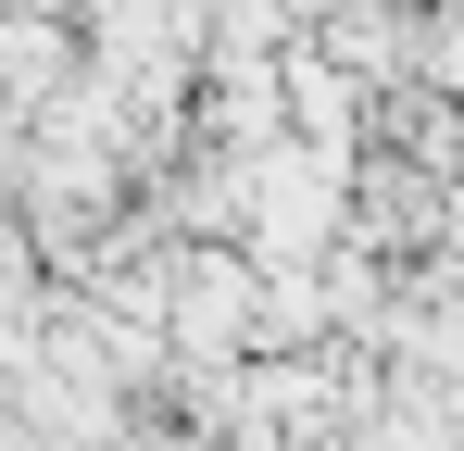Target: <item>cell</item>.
<instances>
[{
  "label": "cell",
  "mask_w": 464,
  "mask_h": 451,
  "mask_svg": "<svg viewBox=\"0 0 464 451\" xmlns=\"http://www.w3.org/2000/svg\"><path fill=\"white\" fill-rule=\"evenodd\" d=\"M163 339H176V376H227L264 351V264L238 238H176L163 251Z\"/></svg>",
  "instance_id": "obj_1"
}]
</instances>
